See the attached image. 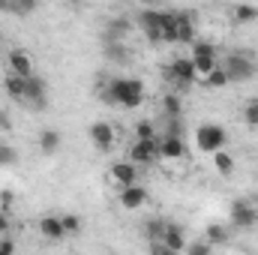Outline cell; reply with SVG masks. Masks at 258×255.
Returning <instances> with one entry per match:
<instances>
[{
    "mask_svg": "<svg viewBox=\"0 0 258 255\" xmlns=\"http://www.w3.org/2000/svg\"><path fill=\"white\" fill-rule=\"evenodd\" d=\"M99 99H105L108 105H120V108H138L144 102V84H141V78H129V75L111 78L102 87Z\"/></svg>",
    "mask_w": 258,
    "mask_h": 255,
    "instance_id": "1",
    "label": "cell"
},
{
    "mask_svg": "<svg viewBox=\"0 0 258 255\" xmlns=\"http://www.w3.org/2000/svg\"><path fill=\"white\" fill-rule=\"evenodd\" d=\"M222 72L228 75V84H240V81H249V78H255L258 72V63L252 54H246V51H228L225 57H222Z\"/></svg>",
    "mask_w": 258,
    "mask_h": 255,
    "instance_id": "2",
    "label": "cell"
},
{
    "mask_svg": "<svg viewBox=\"0 0 258 255\" xmlns=\"http://www.w3.org/2000/svg\"><path fill=\"white\" fill-rule=\"evenodd\" d=\"M195 144L204 153H219L228 144V132L219 126V123H201V126L195 129Z\"/></svg>",
    "mask_w": 258,
    "mask_h": 255,
    "instance_id": "3",
    "label": "cell"
},
{
    "mask_svg": "<svg viewBox=\"0 0 258 255\" xmlns=\"http://www.w3.org/2000/svg\"><path fill=\"white\" fill-rule=\"evenodd\" d=\"M192 66L198 78H207L213 69H219V57H216V45L207 39H195L192 45Z\"/></svg>",
    "mask_w": 258,
    "mask_h": 255,
    "instance_id": "4",
    "label": "cell"
},
{
    "mask_svg": "<svg viewBox=\"0 0 258 255\" xmlns=\"http://www.w3.org/2000/svg\"><path fill=\"white\" fill-rule=\"evenodd\" d=\"M165 78H168L177 90L195 84V81H198V72H195V66H192V57H174L171 63L165 66Z\"/></svg>",
    "mask_w": 258,
    "mask_h": 255,
    "instance_id": "5",
    "label": "cell"
},
{
    "mask_svg": "<svg viewBox=\"0 0 258 255\" xmlns=\"http://www.w3.org/2000/svg\"><path fill=\"white\" fill-rule=\"evenodd\" d=\"M159 159V138H153V141H135L132 147H129V159L132 165H153Z\"/></svg>",
    "mask_w": 258,
    "mask_h": 255,
    "instance_id": "6",
    "label": "cell"
},
{
    "mask_svg": "<svg viewBox=\"0 0 258 255\" xmlns=\"http://www.w3.org/2000/svg\"><path fill=\"white\" fill-rule=\"evenodd\" d=\"M255 222H258V207L249 204L246 198H237V201L231 204V225H237V228H252Z\"/></svg>",
    "mask_w": 258,
    "mask_h": 255,
    "instance_id": "7",
    "label": "cell"
},
{
    "mask_svg": "<svg viewBox=\"0 0 258 255\" xmlns=\"http://www.w3.org/2000/svg\"><path fill=\"white\" fill-rule=\"evenodd\" d=\"M6 66H9V72H12V75H18V78H24V81L36 75V72H33V57H30L27 51H18V48H15V51H9Z\"/></svg>",
    "mask_w": 258,
    "mask_h": 255,
    "instance_id": "8",
    "label": "cell"
},
{
    "mask_svg": "<svg viewBox=\"0 0 258 255\" xmlns=\"http://www.w3.org/2000/svg\"><path fill=\"white\" fill-rule=\"evenodd\" d=\"M39 234L45 237V240H63L66 237V228L63 222H60V216H54V213H45V216H39Z\"/></svg>",
    "mask_w": 258,
    "mask_h": 255,
    "instance_id": "9",
    "label": "cell"
},
{
    "mask_svg": "<svg viewBox=\"0 0 258 255\" xmlns=\"http://www.w3.org/2000/svg\"><path fill=\"white\" fill-rule=\"evenodd\" d=\"M90 141L96 144V150H111V147H114V129H111V123L96 120V123L90 126Z\"/></svg>",
    "mask_w": 258,
    "mask_h": 255,
    "instance_id": "10",
    "label": "cell"
},
{
    "mask_svg": "<svg viewBox=\"0 0 258 255\" xmlns=\"http://www.w3.org/2000/svg\"><path fill=\"white\" fill-rule=\"evenodd\" d=\"M159 156L165 159H183L186 156V144L180 135H162L159 138Z\"/></svg>",
    "mask_w": 258,
    "mask_h": 255,
    "instance_id": "11",
    "label": "cell"
},
{
    "mask_svg": "<svg viewBox=\"0 0 258 255\" xmlns=\"http://www.w3.org/2000/svg\"><path fill=\"white\" fill-rule=\"evenodd\" d=\"M135 177H138V171H135V165L132 162H114L111 165V180L120 186V189H126V186H135Z\"/></svg>",
    "mask_w": 258,
    "mask_h": 255,
    "instance_id": "12",
    "label": "cell"
},
{
    "mask_svg": "<svg viewBox=\"0 0 258 255\" xmlns=\"http://www.w3.org/2000/svg\"><path fill=\"white\" fill-rule=\"evenodd\" d=\"M144 201H147V189L144 186H126V189H120V207H126V210H138V207H144Z\"/></svg>",
    "mask_w": 258,
    "mask_h": 255,
    "instance_id": "13",
    "label": "cell"
},
{
    "mask_svg": "<svg viewBox=\"0 0 258 255\" xmlns=\"http://www.w3.org/2000/svg\"><path fill=\"white\" fill-rule=\"evenodd\" d=\"M162 243L168 246V249H174V252L180 255L186 249V237H183V228L180 225H174V222H168L165 225V234H162Z\"/></svg>",
    "mask_w": 258,
    "mask_h": 255,
    "instance_id": "14",
    "label": "cell"
},
{
    "mask_svg": "<svg viewBox=\"0 0 258 255\" xmlns=\"http://www.w3.org/2000/svg\"><path fill=\"white\" fill-rule=\"evenodd\" d=\"M45 93H48V87H45V81H42L39 75L27 78V99H24V102H33V105L39 108V105H45Z\"/></svg>",
    "mask_w": 258,
    "mask_h": 255,
    "instance_id": "15",
    "label": "cell"
},
{
    "mask_svg": "<svg viewBox=\"0 0 258 255\" xmlns=\"http://www.w3.org/2000/svg\"><path fill=\"white\" fill-rule=\"evenodd\" d=\"M60 144H63V135H60L57 129H42V135H39V150H42L45 156L57 153V150H60Z\"/></svg>",
    "mask_w": 258,
    "mask_h": 255,
    "instance_id": "16",
    "label": "cell"
},
{
    "mask_svg": "<svg viewBox=\"0 0 258 255\" xmlns=\"http://www.w3.org/2000/svg\"><path fill=\"white\" fill-rule=\"evenodd\" d=\"M3 90H6L15 102H24V99H27V81H24V78H18V75H6Z\"/></svg>",
    "mask_w": 258,
    "mask_h": 255,
    "instance_id": "17",
    "label": "cell"
},
{
    "mask_svg": "<svg viewBox=\"0 0 258 255\" xmlns=\"http://www.w3.org/2000/svg\"><path fill=\"white\" fill-rule=\"evenodd\" d=\"M162 111H165L168 120H180V114H183V99H180V93H165V96H162Z\"/></svg>",
    "mask_w": 258,
    "mask_h": 255,
    "instance_id": "18",
    "label": "cell"
},
{
    "mask_svg": "<svg viewBox=\"0 0 258 255\" xmlns=\"http://www.w3.org/2000/svg\"><path fill=\"white\" fill-rule=\"evenodd\" d=\"M105 57H108L111 63H117V66H126L129 63L126 42H105Z\"/></svg>",
    "mask_w": 258,
    "mask_h": 255,
    "instance_id": "19",
    "label": "cell"
},
{
    "mask_svg": "<svg viewBox=\"0 0 258 255\" xmlns=\"http://www.w3.org/2000/svg\"><path fill=\"white\" fill-rule=\"evenodd\" d=\"M213 165H216L219 174H231L234 171V156L225 153V150H219V153H213Z\"/></svg>",
    "mask_w": 258,
    "mask_h": 255,
    "instance_id": "20",
    "label": "cell"
},
{
    "mask_svg": "<svg viewBox=\"0 0 258 255\" xmlns=\"http://www.w3.org/2000/svg\"><path fill=\"white\" fill-rule=\"evenodd\" d=\"M204 240H207L210 246H213V243H225V240H228V228H225V225H219V222H213V225H207Z\"/></svg>",
    "mask_w": 258,
    "mask_h": 255,
    "instance_id": "21",
    "label": "cell"
},
{
    "mask_svg": "<svg viewBox=\"0 0 258 255\" xmlns=\"http://www.w3.org/2000/svg\"><path fill=\"white\" fill-rule=\"evenodd\" d=\"M231 15H234L237 24H249V21H255L258 18V6H234Z\"/></svg>",
    "mask_w": 258,
    "mask_h": 255,
    "instance_id": "22",
    "label": "cell"
},
{
    "mask_svg": "<svg viewBox=\"0 0 258 255\" xmlns=\"http://www.w3.org/2000/svg\"><path fill=\"white\" fill-rule=\"evenodd\" d=\"M201 84H204V87H210V90H219V87H225V84H228V75H225V72H222V66H219V69H213L207 78H201Z\"/></svg>",
    "mask_w": 258,
    "mask_h": 255,
    "instance_id": "23",
    "label": "cell"
},
{
    "mask_svg": "<svg viewBox=\"0 0 258 255\" xmlns=\"http://www.w3.org/2000/svg\"><path fill=\"white\" fill-rule=\"evenodd\" d=\"M165 225L168 222H162V219H147V225H144V234H147V240L153 243V240H162V234H165Z\"/></svg>",
    "mask_w": 258,
    "mask_h": 255,
    "instance_id": "24",
    "label": "cell"
},
{
    "mask_svg": "<svg viewBox=\"0 0 258 255\" xmlns=\"http://www.w3.org/2000/svg\"><path fill=\"white\" fill-rule=\"evenodd\" d=\"M15 162H18V150H15L12 144H0V165L9 168V165H15Z\"/></svg>",
    "mask_w": 258,
    "mask_h": 255,
    "instance_id": "25",
    "label": "cell"
},
{
    "mask_svg": "<svg viewBox=\"0 0 258 255\" xmlns=\"http://www.w3.org/2000/svg\"><path fill=\"white\" fill-rule=\"evenodd\" d=\"M135 138H138V141H153V138H156L153 123H150V120H141V123L135 126Z\"/></svg>",
    "mask_w": 258,
    "mask_h": 255,
    "instance_id": "26",
    "label": "cell"
},
{
    "mask_svg": "<svg viewBox=\"0 0 258 255\" xmlns=\"http://www.w3.org/2000/svg\"><path fill=\"white\" fill-rule=\"evenodd\" d=\"M243 120H246L249 126H258V96L243 105Z\"/></svg>",
    "mask_w": 258,
    "mask_h": 255,
    "instance_id": "27",
    "label": "cell"
},
{
    "mask_svg": "<svg viewBox=\"0 0 258 255\" xmlns=\"http://www.w3.org/2000/svg\"><path fill=\"white\" fill-rule=\"evenodd\" d=\"M60 222H63L66 234H78V231H81V219H78L75 213H63V216H60Z\"/></svg>",
    "mask_w": 258,
    "mask_h": 255,
    "instance_id": "28",
    "label": "cell"
},
{
    "mask_svg": "<svg viewBox=\"0 0 258 255\" xmlns=\"http://www.w3.org/2000/svg\"><path fill=\"white\" fill-rule=\"evenodd\" d=\"M186 255H210V243L207 240H195V243H186Z\"/></svg>",
    "mask_w": 258,
    "mask_h": 255,
    "instance_id": "29",
    "label": "cell"
},
{
    "mask_svg": "<svg viewBox=\"0 0 258 255\" xmlns=\"http://www.w3.org/2000/svg\"><path fill=\"white\" fill-rule=\"evenodd\" d=\"M147 252H150V255H177L174 249H168V246H165L162 240H153V243L147 246Z\"/></svg>",
    "mask_w": 258,
    "mask_h": 255,
    "instance_id": "30",
    "label": "cell"
},
{
    "mask_svg": "<svg viewBox=\"0 0 258 255\" xmlns=\"http://www.w3.org/2000/svg\"><path fill=\"white\" fill-rule=\"evenodd\" d=\"M12 204H15V192L0 189V210H6V207H12Z\"/></svg>",
    "mask_w": 258,
    "mask_h": 255,
    "instance_id": "31",
    "label": "cell"
},
{
    "mask_svg": "<svg viewBox=\"0 0 258 255\" xmlns=\"http://www.w3.org/2000/svg\"><path fill=\"white\" fill-rule=\"evenodd\" d=\"M0 255H15V240L3 237V240H0Z\"/></svg>",
    "mask_w": 258,
    "mask_h": 255,
    "instance_id": "32",
    "label": "cell"
},
{
    "mask_svg": "<svg viewBox=\"0 0 258 255\" xmlns=\"http://www.w3.org/2000/svg\"><path fill=\"white\" fill-rule=\"evenodd\" d=\"M6 234H9V213L0 210V237H6Z\"/></svg>",
    "mask_w": 258,
    "mask_h": 255,
    "instance_id": "33",
    "label": "cell"
},
{
    "mask_svg": "<svg viewBox=\"0 0 258 255\" xmlns=\"http://www.w3.org/2000/svg\"><path fill=\"white\" fill-rule=\"evenodd\" d=\"M12 126V123H9V117H6V114H3V111H0V132H6V129Z\"/></svg>",
    "mask_w": 258,
    "mask_h": 255,
    "instance_id": "34",
    "label": "cell"
},
{
    "mask_svg": "<svg viewBox=\"0 0 258 255\" xmlns=\"http://www.w3.org/2000/svg\"><path fill=\"white\" fill-rule=\"evenodd\" d=\"M0 48H3V36H0Z\"/></svg>",
    "mask_w": 258,
    "mask_h": 255,
    "instance_id": "35",
    "label": "cell"
},
{
    "mask_svg": "<svg viewBox=\"0 0 258 255\" xmlns=\"http://www.w3.org/2000/svg\"><path fill=\"white\" fill-rule=\"evenodd\" d=\"M255 207H258V204H255Z\"/></svg>",
    "mask_w": 258,
    "mask_h": 255,
    "instance_id": "36",
    "label": "cell"
}]
</instances>
